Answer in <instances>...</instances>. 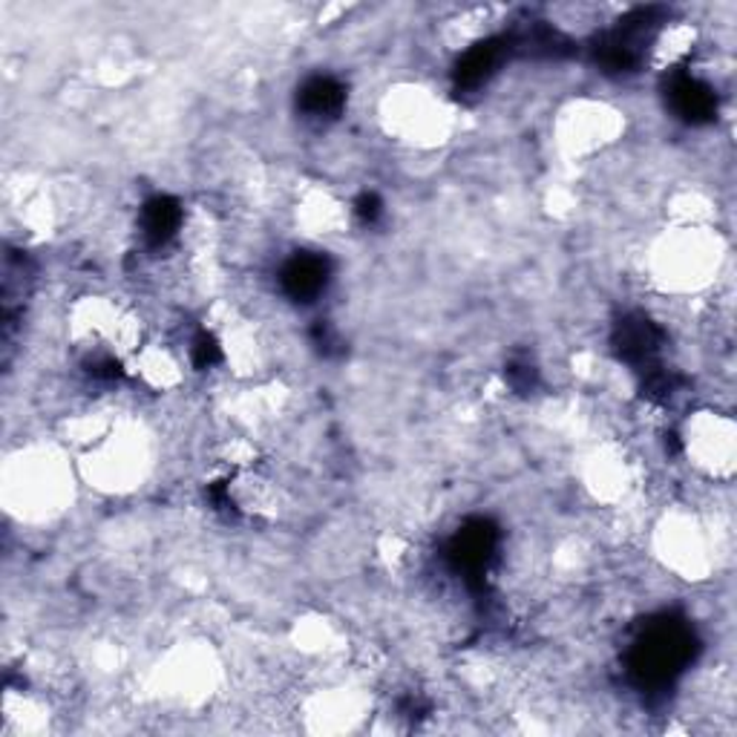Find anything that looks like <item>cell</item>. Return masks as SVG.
Instances as JSON below:
<instances>
[{
	"label": "cell",
	"mask_w": 737,
	"mask_h": 737,
	"mask_svg": "<svg viewBox=\"0 0 737 737\" xmlns=\"http://www.w3.org/2000/svg\"><path fill=\"white\" fill-rule=\"evenodd\" d=\"M671 92H674L677 113L691 118V122H700V118H706V115L714 113V90L708 84H703L700 78L683 76Z\"/></svg>",
	"instance_id": "obj_3"
},
{
	"label": "cell",
	"mask_w": 737,
	"mask_h": 737,
	"mask_svg": "<svg viewBox=\"0 0 737 737\" xmlns=\"http://www.w3.org/2000/svg\"><path fill=\"white\" fill-rule=\"evenodd\" d=\"M9 510L26 515H44L55 510V501L64 496V476H58L53 458L46 455H18L7 464Z\"/></svg>",
	"instance_id": "obj_1"
},
{
	"label": "cell",
	"mask_w": 737,
	"mask_h": 737,
	"mask_svg": "<svg viewBox=\"0 0 737 737\" xmlns=\"http://www.w3.org/2000/svg\"><path fill=\"white\" fill-rule=\"evenodd\" d=\"M326 283V262L320 257H294L283 271V288L294 299H311L322 292Z\"/></svg>",
	"instance_id": "obj_2"
},
{
	"label": "cell",
	"mask_w": 737,
	"mask_h": 737,
	"mask_svg": "<svg viewBox=\"0 0 737 737\" xmlns=\"http://www.w3.org/2000/svg\"><path fill=\"white\" fill-rule=\"evenodd\" d=\"M340 101H343V92H340V87L335 84V81H329V78H317V81H311V84L306 87V92H303V104H306L308 113L315 115L335 113V110L340 107Z\"/></svg>",
	"instance_id": "obj_4"
}]
</instances>
